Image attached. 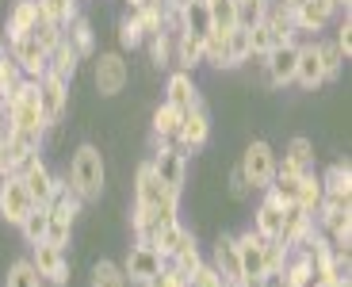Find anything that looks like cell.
<instances>
[{
	"mask_svg": "<svg viewBox=\"0 0 352 287\" xmlns=\"http://www.w3.org/2000/svg\"><path fill=\"white\" fill-rule=\"evenodd\" d=\"M65 184L77 191L85 203H96L104 195V184H107V165H104V153L100 146L92 142H80L69 157V169H65Z\"/></svg>",
	"mask_w": 352,
	"mask_h": 287,
	"instance_id": "6da1fadb",
	"label": "cell"
},
{
	"mask_svg": "<svg viewBox=\"0 0 352 287\" xmlns=\"http://www.w3.org/2000/svg\"><path fill=\"white\" fill-rule=\"evenodd\" d=\"M134 207L153 218H180V191L165 188L150 161L134 169Z\"/></svg>",
	"mask_w": 352,
	"mask_h": 287,
	"instance_id": "7a4b0ae2",
	"label": "cell"
},
{
	"mask_svg": "<svg viewBox=\"0 0 352 287\" xmlns=\"http://www.w3.org/2000/svg\"><path fill=\"white\" fill-rule=\"evenodd\" d=\"M92 85L104 100H115L131 85V61H126L123 50H104L96 61H92Z\"/></svg>",
	"mask_w": 352,
	"mask_h": 287,
	"instance_id": "3957f363",
	"label": "cell"
},
{
	"mask_svg": "<svg viewBox=\"0 0 352 287\" xmlns=\"http://www.w3.org/2000/svg\"><path fill=\"white\" fill-rule=\"evenodd\" d=\"M150 146H153L150 165H153V173L161 176V184L184 195V184H188V153L176 146V142H150Z\"/></svg>",
	"mask_w": 352,
	"mask_h": 287,
	"instance_id": "277c9868",
	"label": "cell"
},
{
	"mask_svg": "<svg viewBox=\"0 0 352 287\" xmlns=\"http://www.w3.org/2000/svg\"><path fill=\"white\" fill-rule=\"evenodd\" d=\"M276 149L268 146V142H249L245 146V153H241V173H245V180H249V188L253 191H268V184L276 180Z\"/></svg>",
	"mask_w": 352,
	"mask_h": 287,
	"instance_id": "5b68a950",
	"label": "cell"
},
{
	"mask_svg": "<svg viewBox=\"0 0 352 287\" xmlns=\"http://www.w3.org/2000/svg\"><path fill=\"white\" fill-rule=\"evenodd\" d=\"M295 61H299V43H295V39L272 46V50L261 58L264 85H268V88H287L291 81H295Z\"/></svg>",
	"mask_w": 352,
	"mask_h": 287,
	"instance_id": "8992f818",
	"label": "cell"
},
{
	"mask_svg": "<svg viewBox=\"0 0 352 287\" xmlns=\"http://www.w3.org/2000/svg\"><path fill=\"white\" fill-rule=\"evenodd\" d=\"M19 180L27 184V191H31V200H35V207H46L54 195V188H58V176H54V169L46 165L43 153H31L23 161V169H19Z\"/></svg>",
	"mask_w": 352,
	"mask_h": 287,
	"instance_id": "52a82bcc",
	"label": "cell"
},
{
	"mask_svg": "<svg viewBox=\"0 0 352 287\" xmlns=\"http://www.w3.org/2000/svg\"><path fill=\"white\" fill-rule=\"evenodd\" d=\"M31 264H35V272L46 284H54V287L69 284V253L58 249V245H50V242L31 245Z\"/></svg>",
	"mask_w": 352,
	"mask_h": 287,
	"instance_id": "ba28073f",
	"label": "cell"
},
{
	"mask_svg": "<svg viewBox=\"0 0 352 287\" xmlns=\"http://www.w3.org/2000/svg\"><path fill=\"white\" fill-rule=\"evenodd\" d=\"M38 107H43V119H46V127H62V119L69 115V85L65 81H58V77H38Z\"/></svg>",
	"mask_w": 352,
	"mask_h": 287,
	"instance_id": "9c48e42d",
	"label": "cell"
},
{
	"mask_svg": "<svg viewBox=\"0 0 352 287\" xmlns=\"http://www.w3.org/2000/svg\"><path fill=\"white\" fill-rule=\"evenodd\" d=\"M207 138H211V111L203 104L188 107V111H180V131H176V146L184 149V153H195V149L207 146Z\"/></svg>",
	"mask_w": 352,
	"mask_h": 287,
	"instance_id": "30bf717a",
	"label": "cell"
},
{
	"mask_svg": "<svg viewBox=\"0 0 352 287\" xmlns=\"http://www.w3.org/2000/svg\"><path fill=\"white\" fill-rule=\"evenodd\" d=\"M341 16V12L333 8V4H326V0H302V4H295L291 8V23H295V35H310V39H318L322 31H326L333 19Z\"/></svg>",
	"mask_w": 352,
	"mask_h": 287,
	"instance_id": "8fae6325",
	"label": "cell"
},
{
	"mask_svg": "<svg viewBox=\"0 0 352 287\" xmlns=\"http://www.w3.org/2000/svg\"><path fill=\"white\" fill-rule=\"evenodd\" d=\"M31 207H35V200H31L27 184L19 176H0V218L12 222V226H19L31 215Z\"/></svg>",
	"mask_w": 352,
	"mask_h": 287,
	"instance_id": "7c38bea8",
	"label": "cell"
},
{
	"mask_svg": "<svg viewBox=\"0 0 352 287\" xmlns=\"http://www.w3.org/2000/svg\"><path fill=\"white\" fill-rule=\"evenodd\" d=\"M161 264H165V257H161L153 245H138V242H134L131 249H126V257H123V264H119V268H123L126 284H138L142 287L150 276H157Z\"/></svg>",
	"mask_w": 352,
	"mask_h": 287,
	"instance_id": "4fadbf2b",
	"label": "cell"
},
{
	"mask_svg": "<svg viewBox=\"0 0 352 287\" xmlns=\"http://www.w3.org/2000/svg\"><path fill=\"white\" fill-rule=\"evenodd\" d=\"M8 58L19 65V73H23L27 81H38V77H46V58H50V54H46L43 46H38L35 39H31V35L8 39Z\"/></svg>",
	"mask_w": 352,
	"mask_h": 287,
	"instance_id": "5bb4252c",
	"label": "cell"
},
{
	"mask_svg": "<svg viewBox=\"0 0 352 287\" xmlns=\"http://www.w3.org/2000/svg\"><path fill=\"white\" fill-rule=\"evenodd\" d=\"M314 142L307 134H295V138L283 146V157H276V176H302L314 169Z\"/></svg>",
	"mask_w": 352,
	"mask_h": 287,
	"instance_id": "9a60e30c",
	"label": "cell"
},
{
	"mask_svg": "<svg viewBox=\"0 0 352 287\" xmlns=\"http://www.w3.org/2000/svg\"><path fill=\"white\" fill-rule=\"evenodd\" d=\"M165 104H173L176 111H188V107L203 104V92H199L195 73H184V70L168 73V81H165Z\"/></svg>",
	"mask_w": 352,
	"mask_h": 287,
	"instance_id": "2e32d148",
	"label": "cell"
},
{
	"mask_svg": "<svg viewBox=\"0 0 352 287\" xmlns=\"http://www.w3.org/2000/svg\"><path fill=\"white\" fill-rule=\"evenodd\" d=\"M295 85H299L302 92H318V88L326 85V70H322V58H318L314 39L299 43V61H295Z\"/></svg>",
	"mask_w": 352,
	"mask_h": 287,
	"instance_id": "e0dca14e",
	"label": "cell"
},
{
	"mask_svg": "<svg viewBox=\"0 0 352 287\" xmlns=\"http://www.w3.org/2000/svg\"><path fill=\"white\" fill-rule=\"evenodd\" d=\"M211 268L219 272L226 284H241V257H238V242L234 234H219L211 245Z\"/></svg>",
	"mask_w": 352,
	"mask_h": 287,
	"instance_id": "ac0fdd59",
	"label": "cell"
},
{
	"mask_svg": "<svg viewBox=\"0 0 352 287\" xmlns=\"http://www.w3.org/2000/svg\"><path fill=\"white\" fill-rule=\"evenodd\" d=\"M234 242H238V257H241V279L264 276V237L249 226V230H241Z\"/></svg>",
	"mask_w": 352,
	"mask_h": 287,
	"instance_id": "d6986e66",
	"label": "cell"
},
{
	"mask_svg": "<svg viewBox=\"0 0 352 287\" xmlns=\"http://www.w3.org/2000/svg\"><path fill=\"white\" fill-rule=\"evenodd\" d=\"M62 39L73 46V54H77L80 61L96 58V31H92V19H88L85 12H77V16L62 27Z\"/></svg>",
	"mask_w": 352,
	"mask_h": 287,
	"instance_id": "ffe728a7",
	"label": "cell"
},
{
	"mask_svg": "<svg viewBox=\"0 0 352 287\" xmlns=\"http://www.w3.org/2000/svg\"><path fill=\"white\" fill-rule=\"evenodd\" d=\"M38 19V4L35 0H12L8 19H4V39H19V35H31V27Z\"/></svg>",
	"mask_w": 352,
	"mask_h": 287,
	"instance_id": "44dd1931",
	"label": "cell"
},
{
	"mask_svg": "<svg viewBox=\"0 0 352 287\" xmlns=\"http://www.w3.org/2000/svg\"><path fill=\"white\" fill-rule=\"evenodd\" d=\"M165 12H168L165 0H142L138 8H131L126 16H131L134 23H138L142 35L150 39V35H157V31H165Z\"/></svg>",
	"mask_w": 352,
	"mask_h": 287,
	"instance_id": "7402d4cb",
	"label": "cell"
},
{
	"mask_svg": "<svg viewBox=\"0 0 352 287\" xmlns=\"http://www.w3.org/2000/svg\"><path fill=\"white\" fill-rule=\"evenodd\" d=\"M176 31H157V35H150L146 39V46H150V65L153 70H161V73H173V65H176Z\"/></svg>",
	"mask_w": 352,
	"mask_h": 287,
	"instance_id": "603a6c76",
	"label": "cell"
},
{
	"mask_svg": "<svg viewBox=\"0 0 352 287\" xmlns=\"http://www.w3.org/2000/svg\"><path fill=\"white\" fill-rule=\"evenodd\" d=\"M280 222H283V207L264 191V200L256 203V211H253V230L261 237H280Z\"/></svg>",
	"mask_w": 352,
	"mask_h": 287,
	"instance_id": "cb8c5ba5",
	"label": "cell"
},
{
	"mask_svg": "<svg viewBox=\"0 0 352 287\" xmlns=\"http://www.w3.org/2000/svg\"><path fill=\"white\" fill-rule=\"evenodd\" d=\"M77 70H80V58L77 54H73V46L65 43H58L50 50V58H46V73H50V77H58V81H65V85H69L73 77H77Z\"/></svg>",
	"mask_w": 352,
	"mask_h": 287,
	"instance_id": "d4e9b609",
	"label": "cell"
},
{
	"mask_svg": "<svg viewBox=\"0 0 352 287\" xmlns=\"http://www.w3.org/2000/svg\"><path fill=\"white\" fill-rule=\"evenodd\" d=\"M280 279H283V287H310L314 284V268H310L307 253L291 249L287 261H283V268H280Z\"/></svg>",
	"mask_w": 352,
	"mask_h": 287,
	"instance_id": "484cf974",
	"label": "cell"
},
{
	"mask_svg": "<svg viewBox=\"0 0 352 287\" xmlns=\"http://www.w3.org/2000/svg\"><path fill=\"white\" fill-rule=\"evenodd\" d=\"M150 131H153L150 142H176V131H180V111L161 100V104L153 107V115H150Z\"/></svg>",
	"mask_w": 352,
	"mask_h": 287,
	"instance_id": "4316f807",
	"label": "cell"
},
{
	"mask_svg": "<svg viewBox=\"0 0 352 287\" xmlns=\"http://www.w3.org/2000/svg\"><path fill=\"white\" fill-rule=\"evenodd\" d=\"M46 215H50V222H46V242L65 249V245L73 242V222H77V218L62 207H46Z\"/></svg>",
	"mask_w": 352,
	"mask_h": 287,
	"instance_id": "83f0119b",
	"label": "cell"
},
{
	"mask_svg": "<svg viewBox=\"0 0 352 287\" xmlns=\"http://www.w3.org/2000/svg\"><path fill=\"white\" fill-rule=\"evenodd\" d=\"M203 65V39L188 35V31H180V39H176V65L173 70H184V73H195Z\"/></svg>",
	"mask_w": 352,
	"mask_h": 287,
	"instance_id": "f1b7e54d",
	"label": "cell"
},
{
	"mask_svg": "<svg viewBox=\"0 0 352 287\" xmlns=\"http://www.w3.org/2000/svg\"><path fill=\"white\" fill-rule=\"evenodd\" d=\"M261 23H268V31H272L280 43H287V39H295V23H291V8L287 4H280V0H268V8H264V19Z\"/></svg>",
	"mask_w": 352,
	"mask_h": 287,
	"instance_id": "f546056e",
	"label": "cell"
},
{
	"mask_svg": "<svg viewBox=\"0 0 352 287\" xmlns=\"http://www.w3.org/2000/svg\"><path fill=\"white\" fill-rule=\"evenodd\" d=\"M322 195H326V188H322V176L310 169V173L299 176V207L307 211V215H318V207H322Z\"/></svg>",
	"mask_w": 352,
	"mask_h": 287,
	"instance_id": "4dcf8cb0",
	"label": "cell"
},
{
	"mask_svg": "<svg viewBox=\"0 0 352 287\" xmlns=\"http://www.w3.org/2000/svg\"><path fill=\"white\" fill-rule=\"evenodd\" d=\"M203 65L234 70V61H230V46H226V35H222V31H211V35L203 39Z\"/></svg>",
	"mask_w": 352,
	"mask_h": 287,
	"instance_id": "1f68e13d",
	"label": "cell"
},
{
	"mask_svg": "<svg viewBox=\"0 0 352 287\" xmlns=\"http://www.w3.org/2000/svg\"><path fill=\"white\" fill-rule=\"evenodd\" d=\"M168 261H173L176 268L184 272V276H192V272H195V268H199V264H203L199 242H195V234H192V230H188V237H184V242L176 245V253H173V257H168Z\"/></svg>",
	"mask_w": 352,
	"mask_h": 287,
	"instance_id": "d6a6232c",
	"label": "cell"
},
{
	"mask_svg": "<svg viewBox=\"0 0 352 287\" xmlns=\"http://www.w3.org/2000/svg\"><path fill=\"white\" fill-rule=\"evenodd\" d=\"M314 46H318V58H322V70H326V81H333L337 73L344 70V61H349V58H344V50L333 43V39H322V35L314 39Z\"/></svg>",
	"mask_w": 352,
	"mask_h": 287,
	"instance_id": "836d02e7",
	"label": "cell"
},
{
	"mask_svg": "<svg viewBox=\"0 0 352 287\" xmlns=\"http://www.w3.org/2000/svg\"><path fill=\"white\" fill-rule=\"evenodd\" d=\"M184 31H188V35H195V39H207L214 31V27H211V12H207L203 0H192V4L184 8Z\"/></svg>",
	"mask_w": 352,
	"mask_h": 287,
	"instance_id": "e575fe53",
	"label": "cell"
},
{
	"mask_svg": "<svg viewBox=\"0 0 352 287\" xmlns=\"http://www.w3.org/2000/svg\"><path fill=\"white\" fill-rule=\"evenodd\" d=\"M203 4H207V12H211V27H214V31L226 35V31L238 27V4H234V0H203Z\"/></svg>",
	"mask_w": 352,
	"mask_h": 287,
	"instance_id": "d590c367",
	"label": "cell"
},
{
	"mask_svg": "<svg viewBox=\"0 0 352 287\" xmlns=\"http://www.w3.org/2000/svg\"><path fill=\"white\" fill-rule=\"evenodd\" d=\"M318 176H322V188H326V191L352 195V169H349V161H333L326 173H318Z\"/></svg>",
	"mask_w": 352,
	"mask_h": 287,
	"instance_id": "8d00e7d4",
	"label": "cell"
},
{
	"mask_svg": "<svg viewBox=\"0 0 352 287\" xmlns=\"http://www.w3.org/2000/svg\"><path fill=\"white\" fill-rule=\"evenodd\" d=\"M4 287H46V279L35 272L31 257H23V261H16V264L8 268V276H4Z\"/></svg>",
	"mask_w": 352,
	"mask_h": 287,
	"instance_id": "74e56055",
	"label": "cell"
},
{
	"mask_svg": "<svg viewBox=\"0 0 352 287\" xmlns=\"http://www.w3.org/2000/svg\"><path fill=\"white\" fill-rule=\"evenodd\" d=\"M31 39H35V43L43 46L46 54H50L54 46L62 43V23H58V19H50V16H43V12H38L35 27H31Z\"/></svg>",
	"mask_w": 352,
	"mask_h": 287,
	"instance_id": "f35d334b",
	"label": "cell"
},
{
	"mask_svg": "<svg viewBox=\"0 0 352 287\" xmlns=\"http://www.w3.org/2000/svg\"><path fill=\"white\" fill-rule=\"evenodd\" d=\"M88 287H131L123 276V268L115 261H96L92 264V279H88Z\"/></svg>",
	"mask_w": 352,
	"mask_h": 287,
	"instance_id": "ab89813d",
	"label": "cell"
},
{
	"mask_svg": "<svg viewBox=\"0 0 352 287\" xmlns=\"http://www.w3.org/2000/svg\"><path fill=\"white\" fill-rule=\"evenodd\" d=\"M46 222H50V215H46V207H31V215L19 222V234H23L27 245H38L46 242Z\"/></svg>",
	"mask_w": 352,
	"mask_h": 287,
	"instance_id": "60d3db41",
	"label": "cell"
},
{
	"mask_svg": "<svg viewBox=\"0 0 352 287\" xmlns=\"http://www.w3.org/2000/svg\"><path fill=\"white\" fill-rule=\"evenodd\" d=\"M226 46H230V61H234V70L238 65H245L249 61V27H234V31H226Z\"/></svg>",
	"mask_w": 352,
	"mask_h": 287,
	"instance_id": "b9f144b4",
	"label": "cell"
},
{
	"mask_svg": "<svg viewBox=\"0 0 352 287\" xmlns=\"http://www.w3.org/2000/svg\"><path fill=\"white\" fill-rule=\"evenodd\" d=\"M35 4H38V12H43V16H50V19H58V23H69V19L73 16H77V4H80V0H35Z\"/></svg>",
	"mask_w": 352,
	"mask_h": 287,
	"instance_id": "7bdbcfd3",
	"label": "cell"
},
{
	"mask_svg": "<svg viewBox=\"0 0 352 287\" xmlns=\"http://www.w3.org/2000/svg\"><path fill=\"white\" fill-rule=\"evenodd\" d=\"M287 253H291V245H283L280 237H264V272H280Z\"/></svg>",
	"mask_w": 352,
	"mask_h": 287,
	"instance_id": "ee69618b",
	"label": "cell"
},
{
	"mask_svg": "<svg viewBox=\"0 0 352 287\" xmlns=\"http://www.w3.org/2000/svg\"><path fill=\"white\" fill-rule=\"evenodd\" d=\"M142 287H188V276H184L180 268H176L173 261H165V264H161L157 276H150Z\"/></svg>",
	"mask_w": 352,
	"mask_h": 287,
	"instance_id": "f6af8a7d",
	"label": "cell"
},
{
	"mask_svg": "<svg viewBox=\"0 0 352 287\" xmlns=\"http://www.w3.org/2000/svg\"><path fill=\"white\" fill-rule=\"evenodd\" d=\"M142 43H146V35H142V31H138V23H134V19L131 16H123V19H119V50H138V46Z\"/></svg>",
	"mask_w": 352,
	"mask_h": 287,
	"instance_id": "bcb514c9",
	"label": "cell"
},
{
	"mask_svg": "<svg viewBox=\"0 0 352 287\" xmlns=\"http://www.w3.org/2000/svg\"><path fill=\"white\" fill-rule=\"evenodd\" d=\"M272 46H280V39L268 31V23H256V27H249V50L253 54H268Z\"/></svg>",
	"mask_w": 352,
	"mask_h": 287,
	"instance_id": "7dc6e473",
	"label": "cell"
},
{
	"mask_svg": "<svg viewBox=\"0 0 352 287\" xmlns=\"http://www.w3.org/2000/svg\"><path fill=\"white\" fill-rule=\"evenodd\" d=\"M264 8H268V0H241L238 4V27H256L264 19Z\"/></svg>",
	"mask_w": 352,
	"mask_h": 287,
	"instance_id": "c3c4849f",
	"label": "cell"
},
{
	"mask_svg": "<svg viewBox=\"0 0 352 287\" xmlns=\"http://www.w3.org/2000/svg\"><path fill=\"white\" fill-rule=\"evenodd\" d=\"M188 287H230L226 279L219 276V272L211 268V261H203L199 268L192 272V276H188Z\"/></svg>",
	"mask_w": 352,
	"mask_h": 287,
	"instance_id": "681fc988",
	"label": "cell"
},
{
	"mask_svg": "<svg viewBox=\"0 0 352 287\" xmlns=\"http://www.w3.org/2000/svg\"><path fill=\"white\" fill-rule=\"evenodd\" d=\"M226 188H230V195H234V200H245L249 191H253V188H249V180H245V173H241V165L230 169V184H226Z\"/></svg>",
	"mask_w": 352,
	"mask_h": 287,
	"instance_id": "f907efd6",
	"label": "cell"
},
{
	"mask_svg": "<svg viewBox=\"0 0 352 287\" xmlns=\"http://www.w3.org/2000/svg\"><path fill=\"white\" fill-rule=\"evenodd\" d=\"M333 43L344 50V58H352V19H349V16H344L341 23H337V35H333Z\"/></svg>",
	"mask_w": 352,
	"mask_h": 287,
	"instance_id": "816d5d0a",
	"label": "cell"
},
{
	"mask_svg": "<svg viewBox=\"0 0 352 287\" xmlns=\"http://www.w3.org/2000/svg\"><path fill=\"white\" fill-rule=\"evenodd\" d=\"M261 287H283L280 272H264V284H261Z\"/></svg>",
	"mask_w": 352,
	"mask_h": 287,
	"instance_id": "f5cc1de1",
	"label": "cell"
},
{
	"mask_svg": "<svg viewBox=\"0 0 352 287\" xmlns=\"http://www.w3.org/2000/svg\"><path fill=\"white\" fill-rule=\"evenodd\" d=\"M8 138V115H4V104H0V142Z\"/></svg>",
	"mask_w": 352,
	"mask_h": 287,
	"instance_id": "db71d44e",
	"label": "cell"
},
{
	"mask_svg": "<svg viewBox=\"0 0 352 287\" xmlns=\"http://www.w3.org/2000/svg\"><path fill=\"white\" fill-rule=\"evenodd\" d=\"M333 8L341 12V16H349V8H352V0H333Z\"/></svg>",
	"mask_w": 352,
	"mask_h": 287,
	"instance_id": "11a10c76",
	"label": "cell"
},
{
	"mask_svg": "<svg viewBox=\"0 0 352 287\" xmlns=\"http://www.w3.org/2000/svg\"><path fill=\"white\" fill-rule=\"evenodd\" d=\"M165 4H168V8H176V12H184L188 4H192V0H165Z\"/></svg>",
	"mask_w": 352,
	"mask_h": 287,
	"instance_id": "9f6ffc18",
	"label": "cell"
},
{
	"mask_svg": "<svg viewBox=\"0 0 352 287\" xmlns=\"http://www.w3.org/2000/svg\"><path fill=\"white\" fill-rule=\"evenodd\" d=\"M8 58V39H4V31H0V61Z\"/></svg>",
	"mask_w": 352,
	"mask_h": 287,
	"instance_id": "6f0895ef",
	"label": "cell"
},
{
	"mask_svg": "<svg viewBox=\"0 0 352 287\" xmlns=\"http://www.w3.org/2000/svg\"><path fill=\"white\" fill-rule=\"evenodd\" d=\"M123 4H126V12H131V8H138L142 0H123Z\"/></svg>",
	"mask_w": 352,
	"mask_h": 287,
	"instance_id": "680465c9",
	"label": "cell"
},
{
	"mask_svg": "<svg viewBox=\"0 0 352 287\" xmlns=\"http://www.w3.org/2000/svg\"><path fill=\"white\" fill-rule=\"evenodd\" d=\"M280 4H287V8H295V4H302V0H280Z\"/></svg>",
	"mask_w": 352,
	"mask_h": 287,
	"instance_id": "91938a15",
	"label": "cell"
},
{
	"mask_svg": "<svg viewBox=\"0 0 352 287\" xmlns=\"http://www.w3.org/2000/svg\"><path fill=\"white\" fill-rule=\"evenodd\" d=\"M234 4H241V0H234Z\"/></svg>",
	"mask_w": 352,
	"mask_h": 287,
	"instance_id": "94428289",
	"label": "cell"
},
{
	"mask_svg": "<svg viewBox=\"0 0 352 287\" xmlns=\"http://www.w3.org/2000/svg\"><path fill=\"white\" fill-rule=\"evenodd\" d=\"M310 287H314V284H310Z\"/></svg>",
	"mask_w": 352,
	"mask_h": 287,
	"instance_id": "6125c7cd",
	"label": "cell"
}]
</instances>
